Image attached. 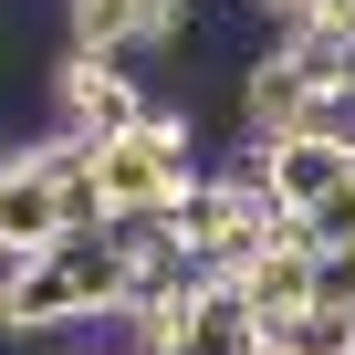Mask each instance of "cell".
Segmentation results:
<instances>
[{"mask_svg": "<svg viewBox=\"0 0 355 355\" xmlns=\"http://www.w3.org/2000/svg\"><path fill=\"white\" fill-rule=\"evenodd\" d=\"M125 293H136V220H84V230H63V241H42V251L21 261L11 324H21V345H32V334H53V324H84V313L125 303Z\"/></svg>", "mask_w": 355, "mask_h": 355, "instance_id": "1", "label": "cell"}, {"mask_svg": "<svg viewBox=\"0 0 355 355\" xmlns=\"http://www.w3.org/2000/svg\"><path fill=\"white\" fill-rule=\"evenodd\" d=\"M282 220H293V209H272V189H261L251 167H230V178H189V189L167 199V230L189 241V251H209L220 272H230V261H251Z\"/></svg>", "mask_w": 355, "mask_h": 355, "instance_id": "2", "label": "cell"}, {"mask_svg": "<svg viewBox=\"0 0 355 355\" xmlns=\"http://www.w3.org/2000/svg\"><path fill=\"white\" fill-rule=\"evenodd\" d=\"M53 105H63V136H94V146H105V136H136V125L157 115V105H146V84L125 73V53H84V42L63 53Z\"/></svg>", "mask_w": 355, "mask_h": 355, "instance_id": "3", "label": "cell"}, {"mask_svg": "<svg viewBox=\"0 0 355 355\" xmlns=\"http://www.w3.org/2000/svg\"><path fill=\"white\" fill-rule=\"evenodd\" d=\"M261 189H272V209H313L334 178H355V146L345 136H313V125H293V136H251V157H241Z\"/></svg>", "mask_w": 355, "mask_h": 355, "instance_id": "4", "label": "cell"}, {"mask_svg": "<svg viewBox=\"0 0 355 355\" xmlns=\"http://www.w3.org/2000/svg\"><path fill=\"white\" fill-rule=\"evenodd\" d=\"M63 230H73L63 220V178L42 167V146H11V157H0V241H11V251H42Z\"/></svg>", "mask_w": 355, "mask_h": 355, "instance_id": "5", "label": "cell"}, {"mask_svg": "<svg viewBox=\"0 0 355 355\" xmlns=\"http://www.w3.org/2000/svg\"><path fill=\"white\" fill-rule=\"evenodd\" d=\"M230 282H241V303H251L261 324H282L293 303H313V241H303V220H282L251 261H230Z\"/></svg>", "mask_w": 355, "mask_h": 355, "instance_id": "6", "label": "cell"}, {"mask_svg": "<svg viewBox=\"0 0 355 355\" xmlns=\"http://www.w3.org/2000/svg\"><path fill=\"white\" fill-rule=\"evenodd\" d=\"M178 355H272V324H261V313L241 303V282H230V272H209V282L189 293Z\"/></svg>", "mask_w": 355, "mask_h": 355, "instance_id": "7", "label": "cell"}, {"mask_svg": "<svg viewBox=\"0 0 355 355\" xmlns=\"http://www.w3.org/2000/svg\"><path fill=\"white\" fill-rule=\"evenodd\" d=\"M272 355H355V313L345 303H293L272 324Z\"/></svg>", "mask_w": 355, "mask_h": 355, "instance_id": "8", "label": "cell"}, {"mask_svg": "<svg viewBox=\"0 0 355 355\" xmlns=\"http://www.w3.org/2000/svg\"><path fill=\"white\" fill-rule=\"evenodd\" d=\"M293 220H303L313 251H324V241H355V178H334V189H324L313 209H293Z\"/></svg>", "mask_w": 355, "mask_h": 355, "instance_id": "9", "label": "cell"}, {"mask_svg": "<svg viewBox=\"0 0 355 355\" xmlns=\"http://www.w3.org/2000/svg\"><path fill=\"white\" fill-rule=\"evenodd\" d=\"M313 303H345L355 313V241H324L313 251Z\"/></svg>", "mask_w": 355, "mask_h": 355, "instance_id": "10", "label": "cell"}, {"mask_svg": "<svg viewBox=\"0 0 355 355\" xmlns=\"http://www.w3.org/2000/svg\"><path fill=\"white\" fill-rule=\"evenodd\" d=\"M251 11H272V21L293 32V21H313V11H324V0H251Z\"/></svg>", "mask_w": 355, "mask_h": 355, "instance_id": "11", "label": "cell"}, {"mask_svg": "<svg viewBox=\"0 0 355 355\" xmlns=\"http://www.w3.org/2000/svg\"><path fill=\"white\" fill-rule=\"evenodd\" d=\"M0 157H11V146H0Z\"/></svg>", "mask_w": 355, "mask_h": 355, "instance_id": "12", "label": "cell"}, {"mask_svg": "<svg viewBox=\"0 0 355 355\" xmlns=\"http://www.w3.org/2000/svg\"><path fill=\"white\" fill-rule=\"evenodd\" d=\"M94 355H105V345H94Z\"/></svg>", "mask_w": 355, "mask_h": 355, "instance_id": "13", "label": "cell"}]
</instances>
